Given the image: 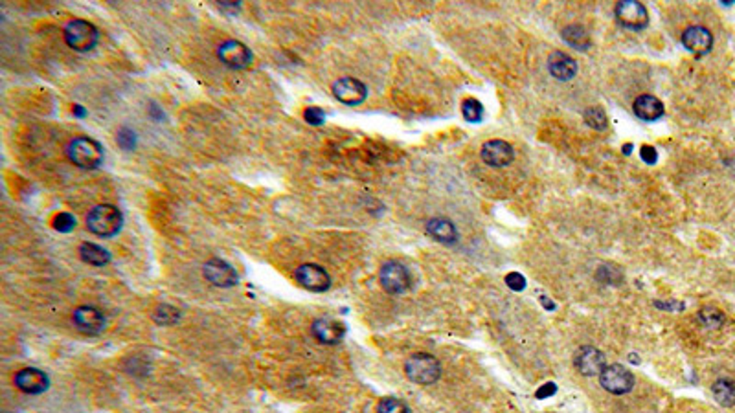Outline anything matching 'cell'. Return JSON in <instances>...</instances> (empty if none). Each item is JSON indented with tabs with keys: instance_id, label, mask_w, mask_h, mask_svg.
<instances>
[{
	"instance_id": "6da1fadb",
	"label": "cell",
	"mask_w": 735,
	"mask_h": 413,
	"mask_svg": "<svg viewBox=\"0 0 735 413\" xmlns=\"http://www.w3.org/2000/svg\"><path fill=\"white\" fill-rule=\"evenodd\" d=\"M67 157L82 169H96L103 164V147L89 136H77L67 145Z\"/></svg>"
},
{
	"instance_id": "7a4b0ae2",
	"label": "cell",
	"mask_w": 735,
	"mask_h": 413,
	"mask_svg": "<svg viewBox=\"0 0 735 413\" xmlns=\"http://www.w3.org/2000/svg\"><path fill=\"white\" fill-rule=\"evenodd\" d=\"M123 225L122 211L113 204H99L92 208L86 215V226L92 234L99 237H113L116 235Z\"/></svg>"
},
{
	"instance_id": "3957f363",
	"label": "cell",
	"mask_w": 735,
	"mask_h": 413,
	"mask_svg": "<svg viewBox=\"0 0 735 413\" xmlns=\"http://www.w3.org/2000/svg\"><path fill=\"white\" fill-rule=\"evenodd\" d=\"M405 373L406 377L415 384L429 386V384L438 382L439 375H442V366L429 353H415L405 362Z\"/></svg>"
},
{
	"instance_id": "277c9868",
	"label": "cell",
	"mask_w": 735,
	"mask_h": 413,
	"mask_svg": "<svg viewBox=\"0 0 735 413\" xmlns=\"http://www.w3.org/2000/svg\"><path fill=\"white\" fill-rule=\"evenodd\" d=\"M98 28L83 18H74L64 28V41L76 52H89L98 45Z\"/></svg>"
},
{
	"instance_id": "5b68a950",
	"label": "cell",
	"mask_w": 735,
	"mask_h": 413,
	"mask_svg": "<svg viewBox=\"0 0 735 413\" xmlns=\"http://www.w3.org/2000/svg\"><path fill=\"white\" fill-rule=\"evenodd\" d=\"M379 279L383 288L388 294H403L410 288V274L406 270L405 265L397 263V261H386L383 266H381Z\"/></svg>"
},
{
	"instance_id": "8992f818",
	"label": "cell",
	"mask_w": 735,
	"mask_h": 413,
	"mask_svg": "<svg viewBox=\"0 0 735 413\" xmlns=\"http://www.w3.org/2000/svg\"><path fill=\"white\" fill-rule=\"evenodd\" d=\"M217 57L225 67L232 68V70H243L252 63L250 50L235 39H226L217 46Z\"/></svg>"
},
{
	"instance_id": "52a82bcc",
	"label": "cell",
	"mask_w": 735,
	"mask_h": 413,
	"mask_svg": "<svg viewBox=\"0 0 735 413\" xmlns=\"http://www.w3.org/2000/svg\"><path fill=\"white\" fill-rule=\"evenodd\" d=\"M614 11H616L618 23L629 30H644L649 24V11L641 2L623 0V2L616 4Z\"/></svg>"
},
{
	"instance_id": "ba28073f",
	"label": "cell",
	"mask_w": 735,
	"mask_h": 413,
	"mask_svg": "<svg viewBox=\"0 0 735 413\" xmlns=\"http://www.w3.org/2000/svg\"><path fill=\"white\" fill-rule=\"evenodd\" d=\"M601 386L607 391L614 393V395H623V393H629L634 386V377L629 369H625L623 366L612 364L607 366V368L601 371L600 375Z\"/></svg>"
},
{
	"instance_id": "9c48e42d",
	"label": "cell",
	"mask_w": 735,
	"mask_h": 413,
	"mask_svg": "<svg viewBox=\"0 0 735 413\" xmlns=\"http://www.w3.org/2000/svg\"><path fill=\"white\" fill-rule=\"evenodd\" d=\"M331 92H333L335 99H339L340 103L347 105V107H355V105H361L362 101L368 96V89L362 81L355 79V77H340L331 86Z\"/></svg>"
},
{
	"instance_id": "30bf717a",
	"label": "cell",
	"mask_w": 735,
	"mask_h": 413,
	"mask_svg": "<svg viewBox=\"0 0 735 413\" xmlns=\"http://www.w3.org/2000/svg\"><path fill=\"white\" fill-rule=\"evenodd\" d=\"M294 279L300 287L311 292H325L331 287V278L322 266L302 265L294 272Z\"/></svg>"
},
{
	"instance_id": "8fae6325",
	"label": "cell",
	"mask_w": 735,
	"mask_h": 413,
	"mask_svg": "<svg viewBox=\"0 0 735 413\" xmlns=\"http://www.w3.org/2000/svg\"><path fill=\"white\" fill-rule=\"evenodd\" d=\"M311 332H313V336L320 341V344H325V346H335V344H339V341L344 338V334H346V327H344V324L342 322H339V319L327 318V316H325V318H318L313 322Z\"/></svg>"
},
{
	"instance_id": "7c38bea8",
	"label": "cell",
	"mask_w": 735,
	"mask_h": 413,
	"mask_svg": "<svg viewBox=\"0 0 735 413\" xmlns=\"http://www.w3.org/2000/svg\"><path fill=\"white\" fill-rule=\"evenodd\" d=\"M48 375L43 373L41 369L35 368H26L21 369V371L15 375V386L21 391L28 393V395H39V393H45L48 390Z\"/></svg>"
},
{
	"instance_id": "4fadbf2b",
	"label": "cell",
	"mask_w": 735,
	"mask_h": 413,
	"mask_svg": "<svg viewBox=\"0 0 735 413\" xmlns=\"http://www.w3.org/2000/svg\"><path fill=\"white\" fill-rule=\"evenodd\" d=\"M515 151L504 140H491L482 147V160L491 167H504L513 162Z\"/></svg>"
},
{
	"instance_id": "5bb4252c",
	"label": "cell",
	"mask_w": 735,
	"mask_h": 413,
	"mask_svg": "<svg viewBox=\"0 0 735 413\" xmlns=\"http://www.w3.org/2000/svg\"><path fill=\"white\" fill-rule=\"evenodd\" d=\"M204 278L212 285H215V287L223 288L234 287V285L237 283V274H235V270L223 259L208 261L206 265H204Z\"/></svg>"
},
{
	"instance_id": "9a60e30c",
	"label": "cell",
	"mask_w": 735,
	"mask_h": 413,
	"mask_svg": "<svg viewBox=\"0 0 735 413\" xmlns=\"http://www.w3.org/2000/svg\"><path fill=\"white\" fill-rule=\"evenodd\" d=\"M682 45L686 46V50L691 54L706 55L712 50L713 37L708 28L690 26L682 33Z\"/></svg>"
},
{
	"instance_id": "2e32d148",
	"label": "cell",
	"mask_w": 735,
	"mask_h": 413,
	"mask_svg": "<svg viewBox=\"0 0 735 413\" xmlns=\"http://www.w3.org/2000/svg\"><path fill=\"white\" fill-rule=\"evenodd\" d=\"M576 368L579 369L581 375L585 377H595V375H601L607 366H605V356L600 349L595 347L585 346L576 353Z\"/></svg>"
},
{
	"instance_id": "e0dca14e",
	"label": "cell",
	"mask_w": 735,
	"mask_h": 413,
	"mask_svg": "<svg viewBox=\"0 0 735 413\" xmlns=\"http://www.w3.org/2000/svg\"><path fill=\"white\" fill-rule=\"evenodd\" d=\"M74 324L76 329L83 334H98L103 331L105 319L103 315L96 307L83 305L74 310Z\"/></svg>"
},
{
	"instance_id": "ac0fdd59",
	"label": "cell",
	"mask_w": 735,
	"mask_h": 413,
	"mask_svg": "<svg viewBox=\"0 0 735 413\" xmlns=\"http://www.w3.org/2000/svg\"><path fill=\"white\" fill-rule=\"evenodd\" d=\"M548 68H550L551 76L555 79H561V81H568L578 74V63L563 52H554L548 57Z\"/></svg>"
},
{
	"instance_id": "d6986e66",
	"label": "cell",
	"mask_w": 735,
	"mask_h": 413,
	"mask_svg": "<svg viewBox=\"0 0 735 413\" xmlns=\"http://www.w3.org/2000/svg\"><path fill=\"white\" fill-rule=\"evenodd\" d=\"M634 114H636L640 120H644V122H654V120H658V118L663 116V105L662 101H660L658 98H654V96H640V98H636V101H634Z\"/></svg>"
},
{
	"instance_id": "ffe728a7",
	"label": "cell",
	"mask_w": 735,
	"mask_h": 413,
	"mask_svg": "<svg viewBox=\"0 0 735 413\" xmlns=\"http://www.w3.org/2000/svg\"><path fill=\"white\" fill-rule=\"evenodd\" d=\"M427 234L443 244H452L458 239L456 226L449 219H430L427 222Z\"/></svg>"
},
{
	"instance_id": "44dd1931",
	"label": "cell",
	"mask_w": 735,
	"mask_h": 413,
	"mask_svg": "<svg viewBox=\"0 0 735 413\" xmlns=\"http://www.w3.org/2000/svg\"><path fill=\"white\" fill-rule=\"evenodd\" d=\"M561 37H563L566 45H570L576 50H581V52L588 50V46H590L588 32L583 26H579V24H570V26L564 28Z\"/></svg>"
},
{
	"instance_id": "7402d4cb",
	"label": "cell",
	"mask_w": 735,
	"mask_h": 413,
	"mask_svg": "<svg viewBox=\"0 0 735 413\" xmlns=\"http://www.w3.org/2000/svg\"><path fill=\"white\" fill-rule=\"evenodd\" d=\"M79 257L92 266H105L111 261V254L94 243H83L79 247Z\"/></svg>"
},
{
	"instance_id": "603a6c76",
	"label": "cell",
	"mask_w": 735,
	"mask_h": 413,
	"mask_svg": "<svg viewBox=\"0 0 735 413\" xmlns=\"http://www.w3.org/2000/svg\"><path fill=\"white\" fill-rule=\"evenodd\" d=\"M713 397L721 406H734L735 404V384L731 380H717L713 384Z\"/></svg>"
},
{
	"instance_id": "cb8c5ba5",
	"label": "cell",
	"mask_w": 735,
	"mask_h": 413,
	"mask_svg": "<svg viewBox=\"0 0 735 413\" xmlns=\"http://www.w3.org/2000/svg\"><path fill=\"white\" fill-rule=\"evenodd\" d=\"M153 319L158 325H173L181 319V310L172 305H160L155 309Z\"/></svg>"
},
{
	"instance_id": "d4e9b609",
	"label": "cell",
	"mask_w": 735,
	"mask_h": 413,
	"mask_svg": "<svg viewBox=\"0 0 735 413\" xmlns=\"http://www.w3.org/2000/svg\"><path fill=\"white\" fill-rule=\"evenodd\" d=\"M461 114H464V118L467 120V122H473V123L482 122V118H483L482 103L473 98L465 99L464 103H461Z\"/></svg>"
},
{
	"instance_id": "484cf974",
	"label": "cell",
	"mask_w": 735,
	"mask_h": 413,
	"mask_svg": "<svg viewBox=\"0 0 735 413\" xmlns=\"http://www.w3.org/2000/svg\"><path fill=\"white\" fill-rule=\"evenodd\" d=\"M585 122H587V125L592 127V129L603 130V129H607V123H609V120H607V114H605L603 108L592 107V108H588L587 113H585Z\"/></svg>"
},
{
	"instance_id": "4316f807",
	"label": "cell",
	"mask_w": 735,
	"mask_h": 413,
	"mask_svg": "<svg viewBox=\"0 0 735 413\" xmlns=\"http://www.w3.org/2000/svg\"><path fill=\"white\" fill-rule=\"evenodd\" d=\"M377 413H410L408 406L395 397H386L377 406Z\"/></svg>"
},
{
	"instance_id": "83f0119b",
	"label": "cell",
	"mask_w": 735,
	"mask_h": 413,
	"mask_svg": "<svg viewBox=\"0 0 735 413\" xmlns=\"http://www.w3.org/2000/svg\"><path fill=\"white\" fill-rule=\"evenodd\" d=\"M116 142H118V145L123 149V151H133V149L136 147L135 130L129 129V127H122V129L118 130Z\"/></svg>"
},
{
	"instance_id": "f1b7e54d",
	"label": "cell",
	"mask_w": 735,
	"mask_h": 413,
	"mask_svg": "<svg viewBox=\"0 0 735 413\" xmlns=\"http://www.w3.org/2000/svg\"><path fill=\"white\" fill-rule=\"evenodd\" d=\"M699 319L706 327H719L724 322V316L717 309H702L699 312Z\"/></svg>"
},
{
	"instance_id": "f546056e",
	"label": "cell",
	"mask_w": 735,
	"mask_h": 413,
	"mask_svg": "<svg viewBox=\"0 0 735 413\" xmlns=\"http://www.w3.org/2000/svg\"><path fill=\"white\" fill-rule=\"evenodd\" d=\"M54 228L61 234H68L76 228V217L70 215V213H59L54 219Z\"/></svg>"
},
{
	"instance_id": "4dcf8cb0",
	"label": "cell",
	"mask_w": 735,
	"mask_h": 413,
	"mask_svg": "<svg viewBox=\"0 0 735 413\" xmlns=\"http://www.w3.org/2000/svg\"><path fill=\"white\" fill-rule=\"evenodd\" d=\"M303 118H305V122L307 123H311V125H322L325 120V114L322 108L318 107H309L305 108V113H303Z\"/></svg>"
},
{
	"instance_id": "1f68e13d",
	"label": "cell",
	"mask_w": 735,
	"mask_h": 413,
	"mask_svg": "<svg viewBox=\"0 0 735 413\" xmlns=\"http://www.w3.org/2000/svg\"><path fill=\"white\" fill-rule=\"evenodd\" d=\"M505 285H507L511 290L519 292L524 290V287H526V279H524V276L519 274V272H510V274L505 276Z\"/></svg>"
},
{
	"instance_id": "d6a6232c",
	"label": "cell",
	"mask_w": 735,
	"mask_h": 413,
	"mask_svg": "<svg viewBox=\"0 0 735 413\" xmlns=\"http://www.w3.org/2000/svg\"><path fill=\"white\" fill-rule=\"evenodd\" d=\"M640 158L644 160L645 164H656V160H658V153H656V149L654 147H649V145H644V147L640 149Z\"/></svg>"
},
{
	"instance_id": "836d02e7",
	"label": "cell",
	"mask_w": 735,
	"mask_h": 413,
	"mask_svg": "<svg viewBox=\"0 0 735 413\" xmlns=\"http://www.w3.org/2000/svg\"><path fill=\"white\" fill-rule=\"evenodd\" d=\"M555 391H557V386H555L554 382H548V384L539 387L535 395H537V399H548V397L555 395Z\"/></svg>"
},
{
	"instance_id": "e575fe53",
	"label": "cell",
	"mask_w": 735,
	"mask_h": 413,
	"mask_svg": "<svg viewBox=\"0 0 735 413\" xmlns=\"http://www.w3.org/2000/svg\"><path fill=\"white\" fill-rule=\"evenodd\" d=\"M74 114H76V116H85V111H83L79 105H74Z\"/></svg>"
},
{
	"instance_id": "d590c367",
	"label": "cell",
	"mask_w": 735,
	"mask_h": 413,
	"mask_svg": "<svg viewBox=\"0 0 735 413\" xmlns=\"http://www.w3.org/2000/svg\"><path fill=\"white\" fill-rule=\"evenodd\" d=\"M631 149H632V147H631V144L625 145V154H631Z\"/></svg>"
}]
</instances>
